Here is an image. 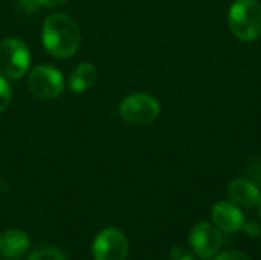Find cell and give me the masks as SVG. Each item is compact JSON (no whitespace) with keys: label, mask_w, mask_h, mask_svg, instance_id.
<instances>
[{"label":"cell","mask_w":261,"mask_h":260,"mask_svg":"<svg viewBox=\"0 0 261 260\" xmlns=\"http://www.w3.org/2000/svg\"><path fill=\"white\" fill-rule=\"evenodd\" d=\"M29 89L31 92L40 98V100H54L57 98L63 89H64V81H63V75L58 69L52 67V66H37L28 80Z\"/></svg>","instance_id":"8992f818"},{"label":"cell","mask_w":261,"mask_h":260,"mask_svg":"<svg viewBox=\"0 0 261 260\" xmlns=\"http://www.w3.org/2000/svg\"><path fill=\"white\" fill-rule=\"evenodd\" d=\"M28 260H66V256L55 247H41L35 250Z\"/></svg>","instance_id":"7c38bea8"},{"label":"cell","mask_w":261,"mask_h":260,"mask_svg":"<svg viewBox=\"0 0 261 260\" xmlns=\"http://www.w3.org/2000/svg\"><path fill=\"white\" fill-rule=\"evenodd\" d=\"M29 236L15 228H9L0 233V254L8 259H17L29 250Z\"/></svg>","instance_id":"30bf717a"},{"label":"cell","mask_w":261,"mask_h":260,"mask_svg":"<svg viewBox=\"0 0 261 260\" xmlns=\"http://www.w3.org/2000/svg\"><path fill=\"white\" fill-rule=\"evenodd\" d=\"M161 112L159 101L148 93H132L122 100L119 104L121 118L132 126H147L151 124Z\"/></svg>","instance_id":"3957f363"},{"label":"cell","mask_w":261,"mask_h":260,"mask_svg":"<svg viewBox=\"0 0 261 260\" xmlns=\"http://www.w3.org/2000/svg\"><path fill=\"white\" fill-rule=\"evenodd\" d=\"M41 38L46 51L57 58L73 55L81 43V34L76 23L73 18L61 12L50 14L44 20Z\"/></svg>","instance_id":"6da1fadb"},{"label":"cell","mask_w":261,"mask_h":260,"mask_svg":"<svg viewBox=\"0 0 261 260\" xmlns=\"http://www.w3.org/2000/svg\"><path fill=\"white\" fill-rule=\"evenodd\" d=\"M258 205H260V218H261V199H260V204H258Z\"/></svg>","instance_id":"ac0fdd59"},{"label":"cell","mask_w":261,"mask_h":260,"mask_svg":"<svg viewBox=\"0 0 261 260\" xmlns=\"http://www.w3.org/2000/svg\"><path fill=\"white\" fill-rule=\"evenodd\" d=\"M242 230H245V233H246L248 236H251V238H258L261 234V227L257 222H254V221L245 222Z\"/></svg>","instance_id":"2e32d148"},{"label":"cell","mask_w":261,"mask_h":260,"mask_svg":"<svg viewBox=\"0 0 261 260\" xmlns=\"http://www.w3.org/2000/svg\"><path fill=\"white\" fill-rule=\"evenodd\" d=\"M170 260H194L193 254L184 247H173L170 251Z\"/></svg>","instance_id":"9a60e30c"},{"label":"cell","mask_w":261,"mask_h":260,"mask_svg":"<svg viewBox=\"0 0 261 260\" xmlns=\"http://www.w3.org/2000/svg\"><path fill=\"white\" fill-rule=\"evenodd\" d=\"M228 23L237 38L257 40L261 35V3L258 0H236L229 8Z\"/></svg>","instance_id":"7a4b0ae2"},{"label":"cell","mask_w":261,"mask_h":260,"mask_svg":"<svg viewBox=\"0 0 261 260\" xmlns=\"http://www.w3.org/2000/svg\"><path fill=\"white\" fill-rule=\"evenodd\" d=\"M228 195L236 205L245 208L258 205L261 199L257 184L252 179H246V178H237L231 181V184L228 185Z\"/></svg>","instance_id":"9c48e42d"},{"label":"cell","mask_w":261,"mask_h":260,"mask_svg":"<svg viewBox=\"0 0 261 260\" xmlns=\"http://www.w3.org/2000/svg\"><path fill=\"white\" fill-rule=\"evenodd\" d=\"M11 103V89L6 80L0 75V113L6 110Z\"/></svg>","instance_id":"4fadbf2b"},{"label":"cell","mask_w":261,"mask_h":260,"mask_svg":"<svg viewBox=\"0 0 261 260\" xmlns=\"http://www.w3.org/2000/svg\"><path fill=\"white\" fill-rule=\"evenodd\" d=\"M211 218L214 224L226 233H236L242 230L245 224V216L240 208L236 204L226 201H220L213 207Z\"/></svg>","instance_id":"ba28073f"},{"label":"cell","mask_w":261,"mask_h":260,"mask_svg":"<svg viewBox=\"0 0 261 260\" xmlns=\"http://www.w3.org/2000/svg\"><path fill=\"white\" fill-rule=\"evenodd\" d=\"M92 254L95 260H125L128 254V241L121 230L107 227L95 236Z\"/></svg>","instance_id":"5b68a950"},{"label":"cell","mask_w":261,"mask_h":260,"mask_svg":"<svg viewBox=\"0 0 261 260\" xmlns=\"http://www.w3.org/2000/svg\"><path fill=\"white\" fill-rule=\"evenodd\" d=\"M222 234L210 222H199L193 227L190 233V244L193 251L202 259L214 257L222 247Z\"/></svg>","instance_id":"52a82bcc"},{"label":"cell","mask_w":261,"mask_h":260,"mask_svg":"<svg viewBox=\"0 0 261 260\" xmlns=\"http://www.w3.org/2000/svg\"><path fill=\"white\" fill-rule=\"evenodd\" d=\"M66 0H35V3H38L41 6H60Z\"/></svg>","instance_id":"e0dca14e"},{"label":"cell","mask_w":261,"mask_h":260,"mask_svg":"<svg viewBox=\"0 0 261 260\" xmlns=\"http://www.w3.org/2000/svg\"><path fill=\"white\" fill-rule=\"evenodd\" d=\"M214 260H252V259H251L249 256H246L245 253H242V251L228 250V251H223V253L216 254V259Z\"/></svg>","instance_id":"5bb4252c"},{"label":"cell","mask_w":261,"mask_h":260,"mask_svg":"<svg viewBox=\"0 0 261 260\" xmlns=\"http://www.w3.org/2000/svg\"><path fill=\"white\" fill-rule=\"evenodd\" d=\"M96 81V67L92 63H81L78 64L69 78V87L72 92L81 93L93 86Z\"/></svg>","instance_id":"8fae6325"},{"label":"cell","mask_w":261,"mask_h":260,"mask_svg":"<svg viewBox=\"0 0 261 260\" xmlns=\"http://www.w3.org/2000/svg\"><path fill=\"white\" fill-rule=\"evenodd\" d=\"M31 63L28 46L20 38H5L0 43V74L8 78H21Z\"/></svg>","instance_id":"277c9868"}]
</instances>
